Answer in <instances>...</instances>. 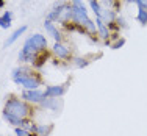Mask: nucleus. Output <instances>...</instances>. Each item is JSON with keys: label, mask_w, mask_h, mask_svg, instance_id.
Wrapping results in <instances>:
<instances>
[{"label": "nucleus", "mask_w": 147, "mask_h": 136, "mask_svg": "<svg viewBox=\"0 0 147 136\" xmlns=\"http://www.w3.org/2000/svg\"><path fill=\"white\" fill-rule=\"evenodd\" d=\"M22 99L27 102H33V103H41L45 99L44 92L39 89H25L22 92Z\"/></svg>", "instance_id": "nucleus-4"}, {"label": "nucleus", "mask_w": 147, "mask_h": 136, "mask_svg": "<svg viewBox=\"0 0 147 136\" xmlns=\"http://www.w3.org/2000/svg\"><path fill=\"white\" fill-rule=\"evenodd\" d=\"M100 19L103 20L105 24H108V25H111V24L116 22V11H113V9H103L102 8V16H100Z\"/></svg>", "instance_id": "nucleus-9"}, {"label": "nucleus", "mask_w": 147, "mask_h": 136, "mask_svg": "<svg viewBox=\"0 0 147 136\" xmlns=\"http://www.w3.org/2000/svg\"><path fill=\"white\" fill-rule=\"evenodd\" d=\"M44 28H45L47 33L52 34V38L55 39V42H59V41H61V34H59V31H58L57 27L52 24V20H45V22H44Z\"/></svg>", "instance_id": "nucleus-7"}, {"label": "nucleus", "mask_w": 147, "mask_h": 136, "mask_svg": "<svg viewBox=\"0 0 147 136\" xmlns=\"http://www.w3.org/2000/svg\"><path fill=\"white\" fill-rule=\"evenodd\" d=\"M72 6H75V8H78L80 11H85V13H88V11H86V6H85V3H83L82 0H72Z\"/></svg>", "instance_id": "nucleus-18"}, {"label": "nucleus", "mask_w": 147, "mask_h": 136, "mask_svg": "<svg viewBox=\"0 0 147 136\" xmlns=\"http://www.w3.org/2000/svg\"><path fill=\"white\" fill-rule=\"evenodd\" d=\"M74 64H75L77 67H86V66L89 64V61L85 60V58H74Z\"/></svg>", "instance_id": "nucleus-16"}, {"label": "nucleus", "mask_w": 147, "mask_h": 136, "mask_svg": "<svg viewBox=\"0 0 147 136\" xmlns=\"http://www.w3.org/2000/svg\"><path fill=\"white\" fill-rule=\"evenodd\" d=\"M96 24H97V33H99L103 39H108V38H110V28H108V25L100 19V17H96Z\"/></svg>", "instance_id": "nucleus-8"}, {"label": "nucleus", "mask_w": 147, "mask_h": 136, "mask_svg": "<svg viewBox=\"0 0 147 136\" xmlns=\"http://www.w3.org/2000/svg\"><path fill=\"white\" fill-rule=\"evenodd\" d=\"M99 3L103 9H111L114 6V0H100Z\"/></svg>", "instance_id": "nucleus-17"}, {"label": "nucleus", "mask_w": 147, "mask_h": 136, "mask_svg": "<svg viewBox=\"0 0 147 136\" xmlns=\"http://www.w3.org/2000/svg\"><path fill=\"white\" fill-rule=\"evenodd\" d=\"M91 8H92V11L96 13V17H100L102 16V6H100V3L97 2V0H92V2H89Z\"/></svg>", "instance_id": "nucleus-15"}, {"label": "nucleus", "mask_w": 147, "mask_h": 136, "mask_svg": "<svg viewBox=\"0 0 147 136\" xmlns=\"http://www.w3.org/2000/svg\"><path fill=\"white\" fill-rule=\"evenodd\" d=\"M11 11H6V13H3L2 16H0V27L2 28H8L9 25H11Z\"/></svg>", "instance_id": "nucleus-11"}, {"label": "nucleus", "mask_w": 147, "mask_h": 136, "mask_svg": "<svg viewBox=\"0 0 147 136\" xmlns=\"http://www.w3.org/2000/svg\"><path fill=\"white\" fill-rule=\"evenodd\" d=\"M124 44H125V39H124V38H121V39H117L116 42L111 45V48H114V50H116V48H121Z\"/></svg>", "instance_id": "nucleus-19"}, {"label": "nucleus", "mask_w": 147, "mask_h": 136, "mask_svg": "<svg viewBox=\"0 0 147 136\" xmlns=\"http://www.w3.org/2000/svg\"><path fill=\"white\" fill-rule=\"evenodd\" d=\"M25 30H27V27H25V25H22L20 28H17V30L14 31V33H13L11 36L8 38V41H6V45H11L13 42H14V41H17V39H19V38L24 34V33H25Z\"/></svg>", "instance_id": "nucleus-10"}, {"label": "nucleus", "mask_w": 147, "mask_h": 136, "mask_svg": "<svg viewBox=\"0 0 147 136\" xmlns=\"http://www.w3.org/2000/svg\"><path fill=\"white\" fill-rule=\"evenodd\" d=\"M53 125H39L38 127V135L39 136H49V133L52 131Z\"/></svg>", "instance_id": "nucleus-14"}, {"label": "nucleus", "mask_w": 147, "mask_h": 136, "mask_svg": "<svg viewBox=\"0 0 147 136\" xmlns=\"http://www.w3.org/2000/svg\"><path fill=\"white\" fill-rule=\"evenodd\" d=\"M3 3H5V0H0V8L3 6Z\"/></svg>", "instance_id": "nucleus-20"}, {"label": "nucleus", "mask_w": 147, "mask_h": 136, "mask_svg": "<svg viewBox=\"0 0 147 136\" xmlns=\"http://www.w3.org/2000/svg\"><path fill=\"white\" fill-rule=\"evenodd\" d=\"M45 47H47V39H45V36H42V34H33V36H30L28 39L25 41V44H24V48L19 53V61L34 63L36 55L39 53V52L45 50Z\"/></svg>", "instance_id": "nucleus-1"}, {"label": "nucleus", "mask_w": 147, "mask_h": 136, "mask_svg": "<svg viewBox=\"0 0 147 136\" xmlns=\"http://www.w3.org/2000/svg\"><path fill=\"white\" fill-rule=\"evenodd\" d=\"M41 105L45 106V108H49V110H58V99H45L41 102Z\"/></svg>", "instance_id": "nucleus-12"}, {"label": "nucleus", "mask_w": 147, "mask_h": 136, "mask_svg": "<svg viewBox=\"0 0 147 136\" xmlns=\"http://www.w3.org/2000/svg\"><path fill=\"white\" fill-rule=\"evenodd\" d=\"M13 81L16 85H22L25 89H38L41 86V78L28 67H17L13 71Z\"/></svg>", "instance_id": "nucleus-2"}, {"label": "nucleus", "mask_w": 147, "mask_h": 136, "mask_svg": "<svg viewBox=\"0 0 147 136\" xmlns=\"http://www.w3.org/2000/svg\"><path fill=\"white\" fill-rule=\"evenodd\" d=\"M3 113L13 114V116L20 117V119H27V117L30 116L31 110H30V106L27 105V103L24 102V100L11 97V99L6 100V103H5V110H3Z\"/></svg>", "instance_id": "nucleus-3"}, {"label": "nucleus", "mask_w": 147, "mask_h": 136, "mask_svg": "<svg viewBox=\"0 0 147 136\" xmlns=\"http://www.w3.org/2000/svg\"><path fill=\"white\" fill-rule=\"evenodd\" d=\"M53 53L57 55L58 58H61V60H71V52H69V48L64 47L61 42H55Z\"/></svg>", "instance_id": "nucleus-6"}, {"label": "nucleus", "mask_w": 147, "mask_h": 136, "mask_svg": "<svg viewBox=\"0 0 147 136\" xmlns=\"http://www.w3.org/2000/svg\"><path fill=\"white\" fill-rule=\"evenodd\" d=\"M66 92V88L61 85L58 86H47L44 91V96L47 97V99H58V97H61L63 94Z\"/></svg>", "instance_id": "nucleus-5"}, {"label": "nucleus", "mask_w": 147, "mask_h": 136, "mask_svg": "<svg viewBox=\"0 0 147 136\" xmlns=\"http://www.w3.org/2000/svg\"><path fill=\"white\" fill-rule=\"evenodd\" d=\"M138 22L141 24V25H146L147 24V9L144 6H138Z\"/></svg>", "instance_id": "nucleus-13"}]
</instances>
